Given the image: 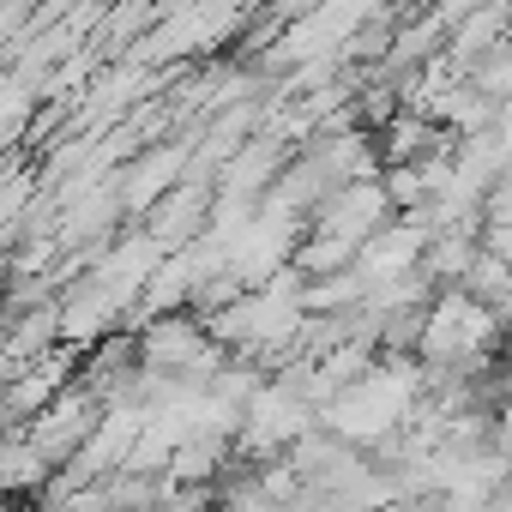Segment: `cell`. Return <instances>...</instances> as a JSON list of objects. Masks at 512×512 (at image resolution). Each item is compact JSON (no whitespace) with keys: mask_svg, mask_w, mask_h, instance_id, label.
Instances as JSON below:
<instances>
[{"mask_svg":"<svg viewBox=\"0 0 512 512\" xmlns=\"http://www.w3.org/2000/svg\"><path fill=\"white\" fill-rule=\"evenodd\" d=\"M482 229H512V169L488 187V199H482Z\"/></svg>","mask_w":512,"mask_h":512,"instance_id":"6da1fadb","label":"cell"}]
</instances>
